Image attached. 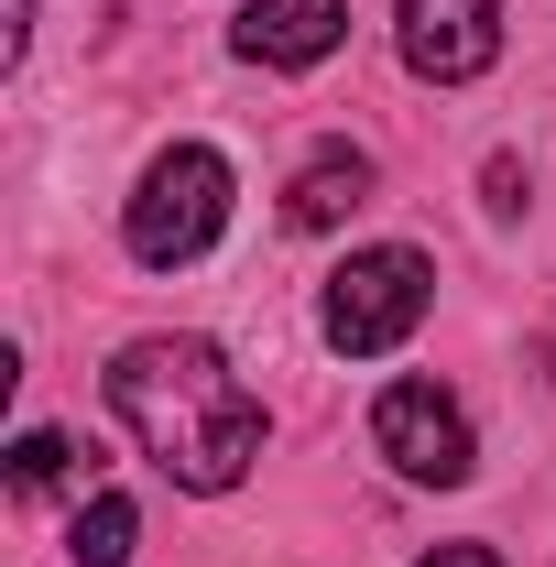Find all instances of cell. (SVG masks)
Here are the masks:
<instances>
[{
  "label": "cell",
  "mask_w": 556,
  "mask_h": 567,
  "mask_svg": "<svg viewBox=\"0 0 556 567\" xmlns=\"http://www.w3.org/2000/svg\"><path fill=\"white\" fill-rule=\"evenodd\" d=\"M110 415L142 436V458L186 492H229L262 458V404L208 339H132L110 360Z\"/></svg>",
  "instance_id": "1"
},
{
  "label": "cell",
  "mask_w": 556,
  "mask_h": 567,
  "mask_svg": "<svg viewBox=\"0 0 556 567\" xmlns=\"http://www.w3.org/2000/svg\"><path fill=\"white\" fill-rule=\"evenodd\" d=\"M218 229H229V164H218L208 142H175V153H153V175H142L132 218H121L132 262L175 274V262H197V251H208Z\"/></svg>",
  "instance_id": "2"
},
{
  "label": "cell",
  "mask_w": 556,
  "mask_h": 567,
  "mask_svg": "<svg viewBox=\"0 0 556 567\" xmlns=\"http://www.w3.org/2000/svg\"><path fill=\"white\" fill-rule=\"evenodd\" d=\"M425 295H436V262H425V251H349L339 274H328V306H317V328H328V350L382 360L393 339H415Z\"/></svg>",
  "instance_id": "3"
},
{
  "label": "cell",
  "mask_w": 556,
  "mask_h": 567,
  "mask_svg": "<svg viewBox=\"0 0 556 567\" xmlns=\"http://www.w3.org/2000/svg\"><path fill=\"white\" fill-rule=\"evenodd\" d=\"M371 447L404 470V481H470V415L436 393V382H393L382 404H371Z\"/></svg>",
  "instance_id": "4"
},
{
  "label": "cell",
  "mask_w": 556,
  "mask_h": 567,
  "mask_svg": "<svg viewBox=\"0 0 556 567\" xmlns=\"http://www.w3.org/2000/svg\"><path fill=\"white\" fill-rule=\"evenodd\" d=\"M502 55V11L491 0H404V66L436 76V87H459V76H481Z\"/></svg>",
  "instance_id": "5"
},
{
  "label": "cell",
  "mask_w": 556,
  "mask_h": 567,
  "mask_svg": "<svg viewBox=\"0 0 556 567\" xmlns=\"http://www.w3.org/2000/svg\"><path fill=\"white\" fill-rule=\"evenodd\" d=\"M229 44H240L251 66H317V55L349 44V0H251V11L229 22Z\"/></svg>",
  "instance_id": "6"
},
{
  "label": "cell",
  "mask_w": 556,
  "mask_h": 567,
  "mask_svg": "<svg viewBox=\"0 0 556 567\" xmlns=\"http://www.w3.org/2000/svg\"><path fill=\"white\" fill-rule=\"evenodd\" d=\"M360 197H371V153H360V142H328V153H317V164L295 175L284 218H295V229H339Z\"/></svg>",
  "instance_id": "7"
},
{
  "label": "cell",
  "mask_w": 556,
  "mask_h": 567,
  "mask_svg": "<svg viewBox=\"0 0 556 567\" xmlns=\"http://www.w3.org/2000/svg\"><path fill=\"white\" fill-rule=\"evenodd\" d=\"M132 535H142V513H132V502H121V492H99V502H87V513H76L66 557H76V567H121V557H132Z\"/></svg>",
  "instance_id": "8"
},
{
  "label": "cell",
  "mask_w": 556,
  "mask_h": 567,
  "mask_svg": "<svg viewBox=\"0 0 556 567\" xmlns=\"http://www.w3.org/2000/svg\"><path fill=\"white\" fill-rule=\"evenodd\" d=\"M66 481H76V447L55 425H33V436L11 447V492H66Z\"/></svg>",
  "instance_id": "9"
},
{
  "label": "cell",
  "mask_w": 556,
  "mask_h": 567,
  "mask_svg": "<svg viewBox=\"0 0 556 567\" xmlns=\"http://www.w3.org/2000/svg\"><path fill=\"white\" fill-rule=\"evenodd\" d=\"M425 567H502V557H491V546H436Z\"/></svg>",
  "instance_id": "10"
}]
</instances>
